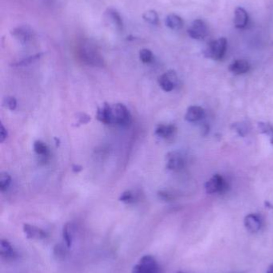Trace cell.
<instances>
[{
	"label": "cell",
	"instance_id": "cell-1",
	"mask_svg": "<svg viewBox=\"0 0 273 273\" xmlns=\"http://www.w3.org/2000/svg\"><path fill=\"white\" fill-rule=\"evenodd\" d=\"M97 119L106 125H127L131 122V116L128 108L123 104L104 103L97 111Z\"/></svg>",
	"mask_w": 273,
	"mask_h": 273
},
{
	"label": "cell",
	"instance_id": "cell-2",
	"mask_svg": "<svg viewBox=\"0 0 273 273\" xmlns=\"http://www.w3.org/2000/svg\"><path fill=\"white\" fill-rule=\"evenodd\" d=\"M80 55L83 61L89 65L102 66L104 60L96 47L91 42H86L80 48Z\"/></svg>",
	"mask_w": 273,
	"mask_h": 273
},
{
	"label": "cell",
	"instance_id": "cell-3",
	"mask_svg": "<svg viewBox=\"0 0 273 273\" xmlns=\"http://www.w3.org/2000/svg\"><path fill=\"white\" fill-rule=\"evenodd\" d=\"M227 47H228V41L224 37L213 40L208 44L204 50V55L207 58L219 61L222 59L225 55Z\"/></svg>",
	"mask_w": 273,
	"mask_h": 273
},
{
	"label": "cell",
	"instance_id": "cell-4",
	"mask_svg": "<svg viewBox=\"0 0 273 273\" xmlns=\"http://www.w3.org/2000/svg\"><path fill=\"white\" fill-rule=\"evenodd\" d=\"M131 273H161V271L155 259L151 256L146 255L133 267Z\"/></svg>",
	"mask_w": 273,
	"mask_h": 273
},
{
	"label": "cell",
	"instance_id": "cell-5",
	"mask_svg": "<svg viewBox=\"0 0 273 273\" xmlns=\"http://www.w3.org/2000/svg\"><path fill=\"white\" fill-rule=\"evenodd\" d=\"M228 188V184L224 177L215 174L205 184L206 193L208 194H223Z\"/></svg>",
	"mask_w": 273,
	"mask_h": 273
},
{
	"label": "cell",
	"instance_id": "cell-6",
	"mask_svg": "<svg viewBox=\"0 0 273 273\" xmlns=\"http://www.w3.org/2000/svg\"><path fill=\"white\" fill-rule=\"evenodd\" d=\"M188 33L191 38L202 40L208 35V27L202 19H196L188 28Z\"/></svg>",
	"mask_w": 273,
	"mask_h": 273
},
{
	"label": "cell",
	"instance_id": "cell-7",
	"mask_svg": "<svg viewBox=\"0 0 273 273\" xmlns=\"http://www.w3.org/2000/svg\"><path fill=\"white\" fill-rule=\"evenodd\" d=\"M177 82H178V77H177V73L174 71H167L159 78V84L161 86L163 91L165 92L173 91Z\"/></svg>",
	"mask_w": 273,
	"mask_h": 273
},
{
	"label": "cell",
	"instance_id": "cell-8",
	"mask_svg": "<svg viewBox=\"0 0 273 273\" xmlns=\"http://www.w3.org/2000/svg\"><path fill=\"white\" fill-rule=\"evenodd\" d=\"M167 161V168L171 171H179L184 167L185 161L184 157L177 151L168 153L166 157Z\"/></svg>",
	"mask_w": 273,
	"mask_h": 273
},
{
	"label": "cell",
	"instance_id": "cell-9",
	"mask_svg": "<svg viewBox=\"0 0 273 273\" xmlns=\"http://www.w3.org/2000/svg\"><path fill=\"white\" fill-rule=\"evenodd\" d=\"M205 117V111L198 106H191L186 112L185 120L188 122H197Z\"/></svg>",
	"mask_w": 273,
	"mask_h": 273
},
{
	"label": "cell",
	"instance_id": "cell-10",
	"mask_svg": "<svg viewBox=\"0 0 273 273\" xmlns=\"http://www.w3.org/2000/svg\"><path fill=\"white\" fill-rule=\"evenodd\" d=\"M244 225L248 231L254 234L260 231L262 225V221H261V217H259L257 214H248L244 218Z\"/></svg>",
	"mask_w": 273,
	"mask_h": 273
},
{
	"label": "cell",
	"instance_id": "cell-11",
	"mask_svg": "<svg viewBox=\"0 0 273 273\" xmlns=\"http://www.w3.org/2000/svg\"><path fill=\"white\" fill-rule=\"evenodd\" d=\"M24 232L26 237L31 240H44L47 237L44 230L28 224H24Z\"/></svg>",
	"mask_w": 273,
	"mask_h": 273
},
{
	"label": "cell",
	"instance_id": "cell-12",
	"mask_svg": "<svg viewBox=\"0 0 273 273\" xmlns=\"http://www.w3.org/2000/svg\"><path fill=\"white\" fill-rule=\"evenodd\" d=\"M251 66L248 61L244 59H237L229 66V71L236 75L246 74L250 71Z\"/></svg>",
	"mask_w": 273,
	"mask_h": 273
},
{
	"label": "cell",
	"instance_id": "cell-13",
	"mask_svg": "<svg viewBox=\"0 0 273 273\" xmlns=\"http://www.w3.org/2000/svg\"><path fill=\"white\" fill-rule=\"evenodd\" d=\"M248 12L243 8H237L235 11L234 17V25L239 29H243L248 25Z\"/></svg>",
	"mask_w": 273,
	"mask_h": 273
},
{
	"label": "cell",
	"instance_id": "cell-14",
	"mask_svg": "<svg viewBox=\"0 0 273 273\" xmlns=\"http://www.w3.org/2000/svg\"><path fill=\"white\" fill-rule=\"evenodd\" d=\"M177 130V127L173 124H160L155 128V134L160 138H169L176 134Z\"/></svg>",
	"mask_w": 273,
	"mask_h": 273
},
{
	"label": "cell",
	"instance_id": "cell-15",
	"mask_svg": "<svg viewBox=\"0 0 273 273\" xmlns=\"http://www.w3.org/2000/svg\"><path fill=\"white\" fill-rule=\"evenodd\" d=\"M12 35L15 37V38L22 43L25 44L28 43L32 36V31L30 29V27L27 26H22V27H18L15 28L13 31Z\"/></svg>",
	"mask_w": 273,
	"mask_h": 273
},
{
	"label": "cell",
	"instance_id": "cell-16",
	"mask_svg": "<svg viewBox=\"0 0 273 273\" xmlns=\"http://www.w3.org/2000/svg\"><path fill=\"white\" fill-rule=\"evenodd\" d=\"M106 17L111 23V25L115 27V29L118 30V31H121L123 29L124 23H123L122 17L119 14L116 10L110 8L106 12Z\"/></svg>",
	"mask_w": 273,
	"mask_h": 273
},
{
	"label": "cell",
	"instance_id": "cell-17",
	"mask_svg": "<svg viewBox=\"0 0 273 273\" xmlns=\"http://www.w3.org/2000/svg\"><path fill=\"white\" fill-rule=\"evenodd\" d=\"M0 254L6 259H15L17 256L11 244L6 240L0 241Z\"/></svg>",
	"mask_w": 273,
	"mask_h": 273
},
{
	"label": "cell",
	"instance_id": "cell-18",
	"mask_svg": "<svg viewBox=\"0 0 273 273\" xmlns=\"http://www.w3.org/2000/svg\"><path fill=\"white\" fill-rule=\"evenodd\" d=\"M165 23L167 27H169L170 29L174 30V31L181 29L183 24H184L182 18L176 14H170L166 17Z\"/></svg>",
	"mask_w": 273,
	"mask_h": 273
},
{
	"label": "cell",
	"instance_id": "cell-19",
	"mask_svg": "<svg viewBox=\"0 0 273 273\" xmlns=\"http://www.w3.org/2000/svg\"><path fill=\"white\" fill-rule=\"evenodd\" d=\"M63 238L65 242L66 247L68 248H71L73 241V227L72 224L70 223L66 224L63 228Z\"/></svg>",
	"mask_w": 273,
	"mask_h": 273
},
{
	"label": "cell",
	"instance_id": "cell-20",
	"mask_svg": "<svg viewBox=\"0 0 273 273\" xmlns=\"http://www.w3.org/2000/svg\"><path fill=\"white\" fill-rule=\"evenodd\" d=\"M258 128L261 134L268 136L270 142L273 145V125L268 122H259Z\"/></svg>",
	"mask_w": 273,
	"mask_h": 273
},
{
	"label": "cell",
	"instance_id": "cell-21",
	"mask_svg": "<svg viewBox=\"0 0 273 273\" xmlns=\"http://www.w3.org/2000/svg\"><path fill=\"white\" fill-rule=\"evenodd\" d=\"M232 128L241 137H245L246 135H248L250 130H251L249 124L248 122H246V121H241V122H238V123L233 124Z\"/></svg>",
	"mask_w": 273,
	"mask_h": 273
},
{
	"label": "cell",
	"instance_id": "cell-22",
	"mask_svg": "<svg viewBox=\"0 0 273 273\" xmlns=\"http://www.w3.org/2000/svg\"><path fill=\"white\" fill-rule=\"evenodd\" d=\"M34 150L38 155L47 157L49 154V149L45 143L41 141H36L34 143Z\"/></svg>",
	"mask_w": 273,
	"mask_h": 273
},
{
	"label": "cell",
	"instance_id": "cell-23",
	"mask_svg": "<svg viewBox=\"0 0 273 273\" xmlns=\"http://www.w3.org/2000/svg\"><path fill=\"white\" fill-rule=\"evenodd\" d=\"M143 18L145 20L146 22L151 25H158L159 24V15L157 11H146L143 15Z\"/></svg>",
	"mask_w": 273,
	"mask_h": 273
},
{
	"label": "cell",
	"instance_id": "cell-24",
	"mask_svg": "<svg viewBox=\"0 0 273 273\" xmlns=\"http://www.w3.org/2000/svg\"><path fill=\"white\" fill-rule=\"evenodd\" d=\"M11 177L8 173H1L0 174V190L4 192L8 190L11 185Z\"/></svg>",
	"mask_w": 273,
	"mask_h": 273
},
{
	"label": "cell",
	"instance_id": "cell-25",
	"mask_svg": "<svg viewBox=\"0 0 273 273\" xmlns=\"http://www.w3.org/2000/svg\"><path fill=\"white\" fill-rule=\"evenodd\" d=\"M140 58L144 64H149L153 60L152 52L148 49H142L140 51Z\"/></svg>",
	"mask_w": 273,
	"mask_h": 273
},
{
	"label": "cell",
	"instance_id": "cell-26",
	"mask_svg": "<svg viewBox=\"0 0 273 273\" xmlns=\"http://www.w3.org/2000/svg\"><path fill=\"white\" fill-rule=\"evenodd\" d=\"M135 197L131 191H125L121 194L120 197V201L122 202L130 204V203L135 202Z\"/></svg>",
	"mask_w": 273,
	"mask_h": 273
},
{
	"label": "cell",
	"instance_id": "cell-27",
	"mask_svg": "<svg viewBox=\"0 0 273 273\" xmlns=\"http://www.w3.org/2000/svg\"><path fill=\"white\" fill-rule=\"evenodd\" d=\"M4 106L6 108L9 109L10 111H15L17 107L16 99L13 97H8L4 99Z\"/></svg>",
	"mask_w": 273,
	"mask_h": 273
},
{
	"label": "cell",
	"instance_id": "cell-28",
	"mask_svg": "<svg viewBox=\"0 0 273 273\" xmlns=\"http://www.w3.org/2000/svg\"><path fill=\"white\" fill-rule=\"evenodd\" d=\"M54 254L55 256L60 257H64V255L66 254V250L64 247L61 245V244H58L55 247V249H54Z\"/></svg>",
	"mask_w": 273,
	"mask_h": 273
},
{
	"label": "cell",
	"instance_id": "cell-29",
	"mask_svg": "<svg viewBox=\"0 0 273 273\" xmlns=\"http://www.w3.org/2000/svg\"><path fill=\"white\" fill-rule=\"evenodd\" d=\"M158 196L161 199L166 201H171V200L173 199L172 194L167 192V191H161V192H159Z\"/></svg>",
	"mask_w": 273,
	"mask_h": 273
},
{
	"label": "cell",
	"instance_id": "cell-30",
	"mask_svg": "<svg viewBox=\"0 0 273 273\" xmlns=\"http://www.w3.org/2000/svg\"><path fill=\"white\" fill-rule=\"evenodd\" d=\"M8 131L6 130L2 123L0 125V142H4L8 138Z\"/></svg>",
	"mask_w": 273,
	"mask_h": 273
},
{
	"label": "cell",
	"instance_id": "cell-31",
	"mask_svg": "<svg viewBox=\"0 0 273 273\" xmlns=\"http://www.w3.org/2000/svg\"><path fill=\"white\" fill-rule=\"evenodd\" d=\"M80 115H81V117H79L78 119L79 121H80V123L81 124L88 123V121L91 120V117L87 115V114H81Z\"/></svg>",
	"mask_w": 273,
	"mask_h": 273
},
{
	"label": "cell",
	"instance_id": "cell-32",
	"mask_svg": "<svg viewBox=\"0 0 273 273\" xmlns=\"http://www.w3.org/2000/svg\"><path fill=\"white\" fill-rule=\"evenodd\" d=\"M82 170V167L80 166V165H74V166H73V171H75V172H80V171H81Z\"/></svg>",
	"mask_w": 273,
	"mask_h": 273
},
{
	"label": "cell",
	"instance_id": "cell-33",
	"mask_svg": "<svg viewBox=\"0 0 273 273\" xmlns=\"http://www.w3.org/2000/svg\"><path fill=\"white\" fill-rule=\"evenodd\" d=\"M266 273H273V264L268 267V270H267Z\"/></svg>",
	"mask_w": 273,
	"mask_h": 273
},
{
	"label": "cell",
	"instance_id": "cell-34",
	"mask_svg": "<svg viewBox=\"0 0 273 273\" xmlns=\"http://www.w3.org/2000/svg\"><path fill=\"white\" fill-rule=\"evenodd\" d=\"M177 273H185V272H184V271H178V272H177Z\"/></svg>",
	"mask_w": 273,
	"mask_h": 273
}]
</instances>
